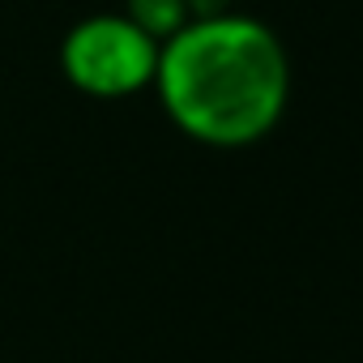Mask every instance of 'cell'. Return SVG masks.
I'll list each match as a JSON object with an SVG mask.
<instances>
[{
	"label": "cell",
	"mask_w": 363,
	"mask_h": 363,
	"mask_svg": "<svg viewBox=\"0 0 363 363\" xmlns=\"http://www.w3.org/2000/svg\"><path fill=\"white\" fill-rule=\"evenodd\" d=\"M286 94L278 43L252 22H206L162 60V99L189 133L240 145L261 137Z\"/></svg>",
	"instance_id": "1"
},
{
	"label": "cell",
	"mask_w": 363,
	"mask_h": 363,
	"mask_svg": "<svg viewBox=\"0 0 363 363\" xmlns=\"http://www.w3.org/2000/svg\"><path fill=\"white\" fill-rule=\"evenodd\" d=\"M65 65L94 94H128V90H137L150 77L154 48H150V35L137 30L133 22L103 18V22L82 26L69 39Z\"/></svg>",
	"instance_id": "2"
},
{
	"label": "cell",
	"mask_w": 363,
	"mask_h": 363,
	"mask_svg": "<svg viewBox=\"0 0 363 363\" xmlns=\"http://www.w3.org/2000/svg\"><path fill=\"white\" fill-rule=\"evenodd\" d=\"M133 13H137V30L167 35L184 18V0H133Z\"/></svg>",
	"instance_id": "3"
},
{
	"label": "cell",
	"mask_w": 363,
	"mask_h": 363,
	"mask_svg": "<svg viewBox=\"0 0 363 363\" xmlns=\"http://www.w3.org/2000/svg\"><path fill=\"white\" fill-rule=\"evenodd\" d=\"M193 5H197V9H218L223 0H193Z\"/></svg>",
	"instance_id": "4"
}]
</instances>
